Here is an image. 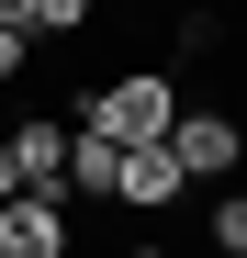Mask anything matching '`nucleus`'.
I'll return each instance as SVG.
<instances>
[{"label":"nucleus","mask_w":247,"mask_h":258,"mask_svg":"<svg viewBox=\"0 0 247 258\" xmlns=\"http://www.w3.org/2000/svg\"><path fill=\"white\" fill-rule=\"evenodd\" d=\"M214 0H169V56H214Z\"/></svg>","instance_id":"obj_7"},{"label":"nucleus","mask_w":247,"mask_h":258,"mask_svg":"<svg viewBox=\"0 0 247 258\" xmlns=\"http://www.w3.org/2000/svg\"><path fill=\"white\" fill-rule=\"evenodd\" d=\"M23 68H34V34H12V23H0V90H12Z\"/></svg>","instance_id":"obj_10"},{"label":"nucleus","mask_w":247,"mask_h":258,"mask_svg":"<svg viewBox=\"0 0 247 258\" xmlns=\"http://www.w3.org/2000/svg\"><path fill=\"white\" fill-rule=\"evenodd\" d=\"M68 123H90L101 146H169V123H180V90L157 68H124V79H101V90H79V112Z\"/></svg>","instance_id":"obj_1"},{"label":"nucleus","mask_w":247,"mask_h":258,"mask_svg":"<svg viewBox=\"0 0 247 258\" xmlns=\"http://www.w3.org/2000/svg\"><path fill=\"white\" fill-rule=\"evenodd\" d=\"M112 180H124V146H101L90 123H79V146H68V202H112Z\"/></svg>","instance_id":"obj_6"},{"label":"nucleus","mask_w":247,"mask_h":258,"mask_svg":"<svg viewBox=\"0 0 247 258\" xmlns=\"http://www.w3.org/2000/svg\"><path fill=\"white\" fill-rule=\"evenodd\" d=\"M101 0H34V45H68V34H90Z\"/></svg>","instance_id":"obj_9"},{"label":"nucleus","mask_w":247,"mask_h":258,"mask_svg":"<svg viewBox=\"0 0 247 258\" xmlns=\"http://www.w3.org/2000/svg\"><path fill=\"white\" fill-rule=\"evenodd\" d=\"M214 258H247V191H214V225H202Z\"/></svg>","instance_id":"obj_8"},{"label":"nucleus","mask_w":247,"mask_h":258,"mask_svg":"<svg viewBox=\"0 0 247 258\" xmlns=\"http://www.w3.org/2000/svg\"><path fill=\"white\" fill-rule=\"evenodd\" d=\"M169 157H180V180H236V157H247V123L202 101V112H180V123H169Z\"/></svg>","instance_id":"obj_2"},{"label":"nucleus","mask_w":247,"mask_h":258,"mask_svg":"<svg viewBox=\"0 0 247 258\" xmlns=\"http://www.w3.org/2000/svg\"><path fill=\"white\" fill-rule=\"evenodd\" d=\"M0 23H12V34H34V0H0Z\"/></svg>","instance_id":"obj_11"},{"label":"nucleus","mask_w":247,"mask_h":258,"mask_svg":"<svg viewBox=\"0 0 247 258\" xmlns=\"http://www.w3.org/2000/svg\"><path fill=\"white\" fill-rule=\"evenodd\" d=\"M0 258H68V202H56V191L0 202Z\"/></svg>","instance_id":"obj_4"},{"label":"nucleus","mask_w":247,"mask_h":258,"mask_svg":"<svg viewBox=\"0 0 247 258\" xmlns=\"http://www.w3.org/2000/svg\"><path fill=\"white\" fill-rule=\"evenodd\" d=\"M180 191H191V180H180V157H169V146H124V180H112L124 213H169Z\"/></svg>","instance_id":"obj_5"},{"label":"nucleus","mask_w":247,"mask_h":258,"mask_svg":"<svg viewBox=\"0 0 247 258\" xmlns=\"http://www.w3.org/2000/svg\"><path fill=\"white\" fill-rule=\"evenodd\" d=\"M0 202H23V180H12V146H0Z\"/></svg>","instance_id":"obj_12"},{"label":"nucleus","mask_w":247,"mask_h":258,"mask_svg":"<svg viewBox=\"0 0 247 258\" xmlns=\"http://www.w3.org/2000/svg\"><path fill=\"white\" fill-rule=\"evenodd\" d=\"M0 146H12V180H23V191H56V202H68V146H79L68 112H23Z\"/></svg>","instance_id":"obj_3"},{"label":"nucleus","mask_w":247,"mask_h":258,"mask_svg":"<svg viewBox=\"0 0 247 258\" xmlns=\"http://www.w3.org/2000/svg\"><path fill=\"white\" fill-rule=\"evenodd\" d=\"M124 258H169V247H124Z\"/></svg>","instance_id":"obj_13"}]
</instances>
